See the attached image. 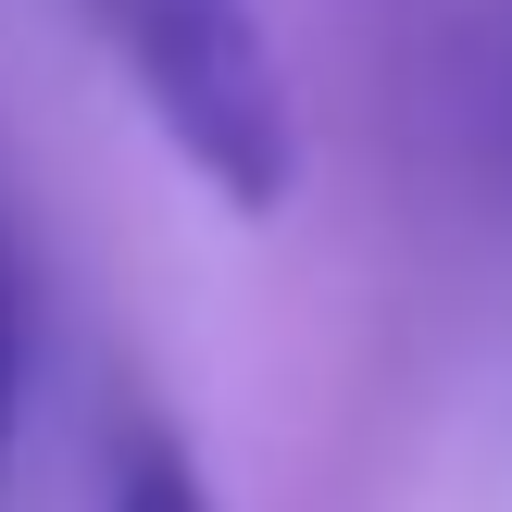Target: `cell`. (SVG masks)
<instances>
[{
  "instance_id": "3957f363",
  "label": "cell",
  "mask_w": 512,
  "mask_h": 512,
  "mask_svg": "<svg viewBox=\"0 0 512 512\" xmlns=\"http://www.w3.org/2000/svg\"><path fill=\"white\" fill-rule=\"evenodd\" d=\"M13 413H25V300H0V463H13Z\"/></svg>"
},
{
  "instance_id": "6da1fadb",
  "label": "cell",
  "mask_w": 512,
  "mask_h": 512,
  "mask_svg": "<svg viewBox=\"0 0 512 512\" xmlns=\"http://www.w3.org/2000/svg\"><path fill=\"white\" fill-rule=\"evenodd\" d=\"M88 13L113 38L138 113L163 125V150L225 213H275L300 188V100L250 0H88Z\"/></svg>"
},
{
  "instance_id": "7a4b0ae2",
  "label": "cell",
  "mask_w": 512,
  "mask_h": 512,
  "mask_svg": "<svg viewBox=\"0 0 512 512\" xmlns=\"http://www.w3.org/2000/svg\"><path fill=\"white\" fill-rule=\"evenodd\" d=\"M100 512H213V488H200V463L175 438H125L113 450V500Z\"/></svg>"
}]
</instances>
